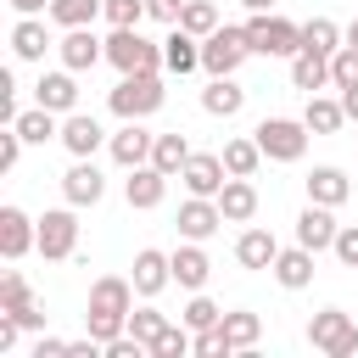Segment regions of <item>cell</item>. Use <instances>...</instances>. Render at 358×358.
Instances as JSON below:
<instances>
[{"label": "cell", "mask_w": 358, "mask_h": 358, "mask_svg": "<svg viewBox=\"0 0 358 358\" xmlns=\"http://www.w3.org/2000/svg\"><path fill=\"white\" fill-rule=\"evenodd\" d=\"M134 280H123V274H101L95 285H90V308H84V330L106 347L112 336H123L129 330V313H134Z\"/></svg>", "instance_id": "6da1fadb"}, {"label": "cell", "mask_w": 358, "mask_h": 358, "mask_svg": "<svg viewBox=\"0 0 358 358\" xmlns=\"http://www.w3.org/2000/svg\"><path fill=\"white\" fill-rule=\"evenodd\" d=\"M162 101H168V90H162V73H117V84H112V95H106L112 117H123V123H140V117H151Z\"/></svg>", "instance_id": "7a4b0ae2"}, {"label": "cell", "mask_w": 358, "mask_h": 358, "mask_svg": "<svg viewBox=\"0 0 358 358\" xmlns=\"http://www.w3.org/2000/svg\"><path fill=\"white\" fill-rule=\"evenodd\" d=\"M246 56H252L246 22H241V28L218 22V28L201 39V73H207V78H229V73H241V62H246Z\"/></svg>", "instance_id": "3957f363"}, {"label": "cell", "mask_w": 358, "mask_h": 358, "mask_svg": "<svg viewBox=\"0 0 358 358\" xmlns=\"http://www.w3.org/2000/svg\"><path fill=\"white\" fill-rule=\"evenodd\" d=\"M308 341H313V352H324V358H352V352H358V319H352L347 308H319V313L308 319Z\"/></svg>", "instance_id": "277c9868"}, {"label": "cell", "mask_w": 358, "mask_h": 358, "mask_svg": "<svg viewBox=\"0 0 358 358\" xmlns=\"http://www.w3.org/2000/svg\"><path fill=\"white\" fill-rule=\"evenodd\" d=\"M246 39H252V56H296L302 50V22L274 17V11H252Z\"/></svg>", "instance_id": "5b68a950"}, {"label": "cell", "mask_w": 358, "mask_h": 358, "mask_svg": "<svg viewBox=\"0 0 358 358\" xmlns=\"http://www.w3.org/2000/svg\"><path fill=\"white\" fill-rule=\"evenodd\" d=\"M106 62L117 73H162V45H151L140 28H112L106 34Z\"/></svg>", "instance_id": "8992f818"}, {"label": "cell", "mask_w": 358, "mask_h": 358, "mask_svg": "<svg viewBox=\"0 0 358 358\" xmlns=\"http://www.w3.org/2000/svg\"><path fill=\"white\" fill-rule=\"evenodd\" d=\"M252 134H257L268 162H302V151H308V123L302 117H263Z\"/></svg>", "instance_id": "52a82bcc"}, {"label": "cell", "mask_w": 358, "mask_h": 358, "mask_svg": "<svg viewBox=\"0 0 358 358\" xmlns=\"http://www.w3.org/2000/svg\"><path fill=\"white\" fill-rule=\"evenodd\" d=\"M73 252H78V207L67 201V207H50L39 218V257L45 263H67Z\"/></svg>", "instance_id": "ba28073f"}, {"label": "cell", "mask_w": 358, "mask_h": 358, "mask_svg": "<svg viewBox=\"0 0 358 358\" xmlns=\"http://www.w3.org/2000/svg\"><path fill=\"white\" fill-rule=\"evenodd\" d=\"M179 235L185 241H207V235H218L229 218H224V207H218V196H185L179 201Z\"/></svg>", "instance_id": "9c48e42d"}, {"label": "cell", "mask_w": 358, "mask_h": 358, "mask_svg": "<svg viewBox=\"0 0 358 358\" xmlns=\"http://www.w3.org/2000/svg\"><path fill=\"white\" fill-rule=\"evenodd\" d=\"M179 185H185V196H218L229 185V168L213 151H190V162L179 168Z\"/></svg>", "instance_id": "30bf717a"}, {"label": "cell", "mask_w": 358, "mask_h": 358, "mask_svg": "<svg viewBox=\"0 0 358 358\" xmlns=\"http://www.w3.org/2000/svg\"><path fill=\"white\" fill-rule=\"evenodd\" d=\"M0 252H6V263L39 252V218H28L22 207H0Z\"/></svg>", "instance_id": "8fae6325"}, {"label": "cell", "mask_w": 358, "mask_h": 358, "mask_svg": "<svg viewBox=\"0 0 358 358\" xmlns=\"http://www.w3.org/2000/svg\"><path fill=\"white\" fill-rule=\"evenodd\" d=\"M56 56H62V67H73V73H90L95 62H106V39H95V28H62V39H56Z\"/></svg>", "instance_id": "7c38bea8"}, {"label": "cell", "mask_w": 358, "mask_h": 358, "mask_svg": "<svg viewBox=\"0 0 358 358\" xmlns=\"http://www.w3.org/2000/svg\"><path fill=\"white\" fill-rule=\"evenodd\" d=\"M34 101H39V106H50L56 117H67V112H78V73H73V67H56V73H39V84H34Z\"/></svg>", "instance_id": "4fadbf2b"}, {"label": "cell", "mask_w": 358, "mask_h": 358, "mask_svg": "<svg viewBox=\"0 0 358 358\" xmlns=\"http://www.w3.org/2000/svg\"><path fill=\"white\" fill-rule=\"evenodd\" d=\"M151 145H157V134L145 129V117L140 123H123L112 140H106V151H112V162L129 173V168H140V162H151Z\"/></svg>", "instance_id": "5bb4252c"}, {"label": "cell", "mask_w": 358, "mask_h": 358, "mask_svg": "<svg viewBox=\"0 0 358 358\" xmlns=\"http://www.w3.org/2000/svg\"><path fill=\"white\" fill-rule=\"evenodd\" d=\"M162 196H168V173H162V168H151V162L129 168V179H123V201H129L134 213H151V207H162Z\"/></svg>", "instance_id": "9a60e30c"}, {"label": "cell", "mask_w": 358, "mask_h": 358, "mask_svg": "<svg viewBox=\"0 0 358 358\" xmlns=\"http://www.w3.org/2000/svg\"><path fill=\"white\" fill-rule=\"evenodd\" d=\"M336 207H324V201H308L302 213H296V241L308 246V252H330L336 246Z\"/></svg>", "instance_id": "2e32d148"}, {"label": "cell", "mask_w": 358, "mask_h": 358, "mask_svg": "<svg viewBox=\"0 0 358 358\" xmlns=\"http://www.w3.org/2000/svg\"><path fill=\"white\" fill-rule=\"evenodd\" d=\"M62 196H67L73 207H95V201L106 196V179H101V168H95L90 157H73V168L62 173Z\"/></svg>", "instance_id": "e0dca14e"}, {"label": "cell", "mask_w": 358, "mask_h": 358, "mask_svg": "<svg viewBox=\"0 0 358 358\" xmlns=\"http://www.w3.org/2000/svg\"><path fill=\"white\" fill-rule=\"evenodd\" d=\"M168 257H173V285H185V291H207L213 257H207V246H201V241H179Z\"/></svg>", "instance_id": "ac0fdd59"}, {"label": "cell", "mask_w": 358, "mask_h": 358, "mask_svg": "<svg viewBox=\"0 0 358 358\" xmlns=\"http://www.w3.org/2000/svg\"><path fill=\"white\" fill-rule=\"evenodd\" d=\"M129 280H134V291L151 302L162 285H173V257H168V252H157V246H140V252H134V274H129Z\"/></svg>", "instance_id": "d6986e66"}, {"label": "cell", "mask_w": 358, "mask_h": 358, "mask_svg": "<svg viewBox=\"0 0 358 358\" xmlns=\"http://www.w3.org/2000/svg\"><path fill=\"white\" fill-rule=\"evenodd\" d=\"M62 145H67V157H95V151L106 145V129H101L90 112H67V117H62Z\"/></svg>", "instance_id": "ffe728a7"}, {"label": "cell", "mask_w": 358, "mask_h": 358, "mask_svg": "<svg viewBox=\"0 0 358 358\" xmlns=\"http://www.w3.org/2000/svg\"><path fill=\"white\" fill-rule=\"evenodd\" d=\"M313 257H319V252H308L302 241H296V246H280V257H274L268 274H274L285 291H308V285H313Z\"/></svg>", "instance_id": "44dd1931"}, {"label": "cell", "mask_w": 358, "mask_h": 358, "mask_svg": "<svg viewBox=\"0 0 358 358\" xmlns=\"http://www.w3.org/2000/svg\"><path fill=\"white\" fill-rule=\"evenodd\" d=\"M162 67H168L173 78L196 73V67H201V39H196V34H185V28L173 22V34L162 39Z\"/></svg>", "instance_id": "7402d4cb"}, {"label": "cell", "mask_w": 358, "mask_h": 358, "mask_svg": "<svg viewBox=\"0 0 358 358\" xmlns=\"http://www.w3.org/2000/svg\"><path fill=\"white\" fill-rule=\"evenodd\" d=\"M291 90H302V95L330 90V56H319V50H296V56H291Z\"/></svg>", "instance_id": "603a6c76"}, {"label": "cell", "mask_w": 358, "mask_h": 358, "mask_svg": "<svg viewBox=\"0 0 358 358\" xmlns=\"http://www.w3.org/2000/svg\"><path fill=\"white\" fill-rule=\"evenodd\" d=\"M274 257H280V241L268 235V229H241V241H235V263L241 268H274Z\"/></svg>", "instance_id": "cb8c5ba5"}, {"label": "cell", "mask_w": 358, "mask_h": 358, "mask_svg": "<svg viewBox=\"0 0 358 358\" xmlns=\"http://www.w3.org/2000/svg\"><path fill=\"white\" fill-rule=\"evenodd\" d=\"M45 50H50V28H45L39 17H17V28H11V56H17V62H45Z\"/></svg>", "instance_id": "d4e9b609"}, {"label": "cell", "mask_w": 358, "mask_h": 358, "mask_svg": "<svg viewBox=\"0 0 358 358\" xmlns=\"http://www.w3.org/2000/svg\"><path fill=\"white\" fill-rule=\"evenodd\" d=\"M246 106V90L235 84V73L229 78H207V90H201V112L207 117H235Z\"/></svg>", "instance_id": "484cf974"}, {"label": "cell", "mask_w": 358, "mask_h": 358, "mask_svg": "<svg viewBox=\"0 0 358 358\" xmlns=\"http://www.w3.org/2000/svg\"><path fill=\"white\" fill-rule=\"evenodd\" d=\"M302 185H308V201H324V207H341V201L352 196V179H347L341 168H330V162H324V168H313Z\"/></svg>", "instance_id": "4316f807"}, {"label": "cell", "mask_w": 358, "mask_h": 358, "mask_svg": "<svg viewBox=\"0 0 358 358\" xmlns=\"http://www.w3.org/2000/svg\"><path fill=\"white\" fill-rule=\"evenodd\" d=\"M218 207H224V218H229V224H252V218H257V185L229 173V185L218 190Z\"/></svg>", "instance_id": "83f0119b"}, {"label": "cell", "mask_w": 358, "mask_h": 358, "mask_svg": "<svg viewBox=\"0 0 358 358\" xmlns=\"http://www.w3.org/2000/svg\"><path fill=\"white\" fill-rule=\"evenodd\" d=\"M17 134L28 140V145H45V140H62V117L50 112V106H28V112H17Z\"/></svg>", "instance_id": "f1b7e54d"}, {"label": "cell", "mask_w": 358, "mask_h": 358, "mask_svg": "<svg viewBox=\"0 0 358 358\" xmlns=\"http://www.w3.org/2000/svg\"><path fill=\"white\" fill-rule=\"evenodd\" d=\"M347 45V28L330 22V17H308L302 22V50H319V56H336Z\"/></svg>", "instance_id": "f546056e"}, {"label": "cell", "mask_w": 358, "mask_h": 358, "mask_svg": "<svg viewBox=\"0 0 358 358\" xmlns=\"http://www.w3.org/2000/svg\"><path fill=\"white\" fill-rule=\"evenodd\" d=\"M302 123H308V134H336V129L347 123V112H341V101H330V95H308Z\"/></svg>", "instance_id": "4dcf8cb0"}, {"label": "cell", "mask_w": 358, "mask_h": 358, "mask_svg": "<svg viewBox=\"0 0 358 358\" xmlns=\"http://www.w3.org/2000/svg\"><path fill=\"white\" fill-rule=\"evenodd\" d=\"M190 162V140L173 129V134H157V145H151V168H162L168 179H179V168Z\"/></svg>", "instance_id": "1f68e13d"}, {"label": "cell", "mask_w": 358, "mask_h": 358, "mask_svg": "<svg viewBox=\"0 0 358 358\" xmlns=\"http://www.w3.org/2000/svg\"><path fill=\"white\" fill-rule=\"evenodd\" d=\"M218 157H224V168H229L235 179H252V173L263 168V145H257V134H252V140H224Z\"/></svg>", "instance_id": "d6a6232c"}, {"label": "cell", "mask_w": 358, "mask_h": 358, "mask_svg": "<svg viewBox=\"0 0 358 358\" xmlns=\"http://www.w3.org/2000/svg\"><path fill=\"white\" fill-rule=\"evenodd\" d=\"M218 324H224V336H229V347H235V352H252V347H257V336H263V319H257V313H246V308H229Z\"/></svg>", "instance_id": "836d02e7"}, {"label": "cell", "mask_w": 358, "mask_h": 358, "mask_svg": "<svg viewBox=\"0 0 358 358\" xmlns=\"http://www.w3.org/2000/svg\"><path fill=\"white\" fill-rule=\"evenodd\" d=\"M106 11V0H50V22L56 28H90Z\"/></svg>", "instance_id": "e575fe53"}, {"label": "cell", "mask_w": 358, "mask_h": 358, "mask_svg": "<svg viewBox=\"0 0 358 358\" xmlns=\"http://www.w3.org/2000/svg\"><path fill=\"white\" fill-rule=\"evenodd\" d=\"M218 22H224V17H218V6H213V0H185V11H179V28H185V34H196V39H207Z\"/></svg>", "instance_id": "d590c367"}, {"label": "cell", "mask_w": 358, "mask_h": 358, "mask_svg": "<svg viewBox=\"0 0 358 358\" xmlns=\"http://www.w3.org/2000/svg\"><path fill=\"white\" fill-rule=\"evenodd\" d=\"M190 347H196V330H190V324L179 319V324H168V330H162V336L151 341V358H185Z\"/></svg>", "instance_id": "8d00e7d4"}, {"label": "cell", "mask_w": 358, "mask_h": 358, "mask_svg": "<svg viewBox=\"0 0 358 358\" xmlns=\"http://www.w3.org/2000/svg\"><path fill=\"white\" fill-rule=\"evenodd\" d=\"M179 319H185L190 330H213V324L224 319V308H218L207 291H190V302H185V313H179Z\"/></svg>", "instance_id": "74e56055"}, {"label": "cell", "mask_w": 358, "mask_h": 358, "mask_svg": "<svg viewBox=\"0 0 358 358\" xmlns=\"http://www.w3.org/2000/svg\"><path fill=\"white\" fill-rule=\"evenodd\" d=\"M168 324H173V319H168V313H157V308H151V302H145V308H134V313H129V336H140V341H145V352H151V341H157V336H162V330H168Z\"/></svg>", "instance_id": "f35d334b"}, {"label": "cell", "mask_w": 358, "mask_h": 358, "mask_svg": "<svg viewBox=\"0 0 358 358\" xmlns=\"http://www.w3.org/2000/svg\"><path fill=\"white\" fill-rule=\"evenodd\" d=\"M358 84V45H341L330 56V90H352Z\"/></svg>", "instance_id": "ab89813d"}, {"label": "cell", "mask_w": 358, "mask_h": 358, "mask_svg": "<svg viewBox=\"0 0 358 358\" xmlns=\"http://www.w3.org/2000/svg\"><path fill=\"white\" fill-rule=\"evenodd\" d=\"M28 302H34L28 280H22L17 268H11V274H0V308H6V313H17V308H28Z\"/></svg>", "instance_id": "60d3db41"}, {"label": "cell", "mask_w": 358, "mask_h": 358, "mask_svg": "<svg viewBox=\"0 0 358 358\" xmlns=\"http://www.w3.org/2000/svg\"><path fill=\"white\" fill-rule=\"evenodd\" d=\"M196 358H229L235 347H229V336H224V324H213V330H196V347H190Z\"/></svg>", "instance_id": "b9f144b4"}, {"label": "cell", "mask_w": 358, "mask_h": 358, "mask_svg": "<svg viewBox=\"0 0 358 358\" xmlns=\"http://www.w3.org/2000/svg\"><path fill=\"white\" fill-rule=\"evenodd\" d=\"M112 28H140V17H145V0H106V11H101Z\"/></svg>", "instance_id": "7bdbcfd3"}, {"label": "cell", "mask_w": 358, "mask_h": 358, "mask_svg": "<svg viewBox=\"0 0 358 358\" xmlns=\"http://www.w3.org/2000/svg\"><path fill=\"white\" fill-rule=\"evenodd\" d=\"M330 252H336V263H341V268H358V224H341Z\"/></svg>", "instance_id": "ee69618b"}, {"label": "cell", "mask_w": 358, "mask_h": 358, "mask_svg": "<svg viewBox=\"0 0 358 358\" xmlns=\"http://www.w3.org/2000/svg\"><path fill=\"white\" fill-rule=\"evenodd\" d=\"M22 134H17V123H6V134H0V173H11L17 168V157H22Z\"/></svg>", "instance_id": "f6af8a7d"}, {"label": "cell", "mask_w": 358, "mask_h": 358, "mask_svg": "<svg viewBox=\"0 0 358 358\" xmlns=\"http://www.w3.org/2000/svg\"><path fill=\"white\" fill-rule=\"evenodd\" d=\"M179 11H185V0H145V17H151V22H168V28H173Z\"/></svg>", "instance_id": "bcb514c9"}, {"label": "cell", "mask_w": 358, "mask_h": 358, "mask_svg": "<svg viewBox=\"0 0 358 358\" xmlns=\"http://www.w3.org/2000/svg\"><path fill=\"white\" fill-rule=\"evenodd\" d=\"M17 324H22V330H45V308H39V296H34L28 308H17Z\"/></svg>", "instance_id": "7dc6e473"}, {"label": "cell", "mask_w": 358, "mask_h": 358, "mask_svg": "<svg viewBox=\"0 0 358 358\" xmlns=\"http://www.w3.org/2000/svg\"><path fill=\"white\" fill-rule=\"evenodd\" d=\"M34 358H67V341L62 336H39L34 341Z\"/></svg>", "instance_id": "c3c4849f"}, {"label": "cell", "mask_w": 358, "mask_h": 358, "mask_svg": "<svg viewBox=\"0 0 358 358\" xmlns=\"http://www.w3.org/2000/svg\"><path fill=\"white\" fill-rule=\"evenodd\" d=\"M11 11L17 17H39V11H50V0H11Z\"/></svg>", "instance_id": "681fc988"}, {"label": "cell", "mask_w": 358, "mask_h": 358, "mask_svg": "<svg viewBox=\"0 0 358 358\" xmlns=\"http://www.w3.org/2000/svg\"><path fill=\"white\" fill-rule=\"evenodd\" d=\"M341 112H347V123H358V84L341 90Z\"/></svg>", "instance_id": "f907efd6"}, {"label": "cell", "mask_w": 358, "mask_h": 358, "mask_svg": "<svg viewBox=\"0 0 358 358\" xmlns=\"http://www.w3.org/2000/svg\"><path fill=\"white\" fill-rule=\"evenodd\" d=\"M246 11H274V0H241Z\"/></svg>", "instance_id": "816d5d0a"}, {"label": "cell", "mask_w": 358, "mask_h": 358, "mask_svg": "<svg viewBox=\"0 0 358 358\" xmlns=\"http://www.w3.org/2000/svg\"><path fill=\"white\" fill-rule=\"evenodd\" d=\"M347 45H358V17H352V22H347Z\"/></svg>", "instance_id": "f5cc1de1"}]
</instances>
